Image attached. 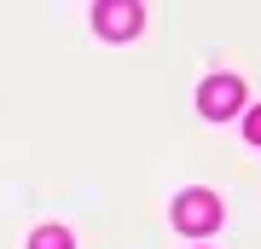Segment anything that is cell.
<instances>
[{"label":"cell","mask_w":261,"mask_h":249,"mask_svg":"<svg viewBox=\"0 0 261 249\" xmlns=\"http://www.w3.org/2000/svg\"><path fill=\"white\" fill-rule=\"evenodd\" d=\"M140 23H145V6H140V0H99V6H93V29H99L105 41H134Z\"/></svg>","instance_id":"2"},{"label":"cell","mask_w":261,"mask_h":249,"mask_svg":"<svg viewBox=\"0 0 261 249\" xmlns=\"http://www.w3.org/2000/svg\"><path fill=\"white\" fill-rule=\"evenodd\" d=\"M244 139L261 145V104H255V110H244Z\"/></svg>","instance_id":"5"},{"label":"cell","mask_w":261,"mask_h":249,"mask_svg":"<svg viewBox=\"0 0 261 249\" xmlns=\"http://www.w3.org/2000/svg\"><path fill=\"white\" fill-rule=\"evenodd\" d=\"M29 249H75V238L64 226H35L29 232Z\"/></svg>","instance_id":"4"},{"label":"cell","mask_w":261,"mask_h":249,"mask_svg":"<svg viewBox=\"0 0 261 249\" xmlns=\"http://www.w3.org/2000/svg\"><path fill=\"white\" fill-rule=\"evenodd\" d=\"M197 110H203L209 122H226L244 110V81L238 75H209L203 87H197Z\"/></svg>","instance_id":"3"},{"label":"cell","mask_w":261,"mask_h":249,"mask_svg":"<svg viewBox=\"0 0 261 249\" xmlns=\"http://www.w3.org/2000/svg\"><path fill=\"white\" fill-rule=\"evenodd\" d=\"M168 214H174V226L186 232V238H209V232L221 226V197L203 191V185H192V191L174 197V209H168Z\"/></svg>","instance_id":"1"}]
</instances>
